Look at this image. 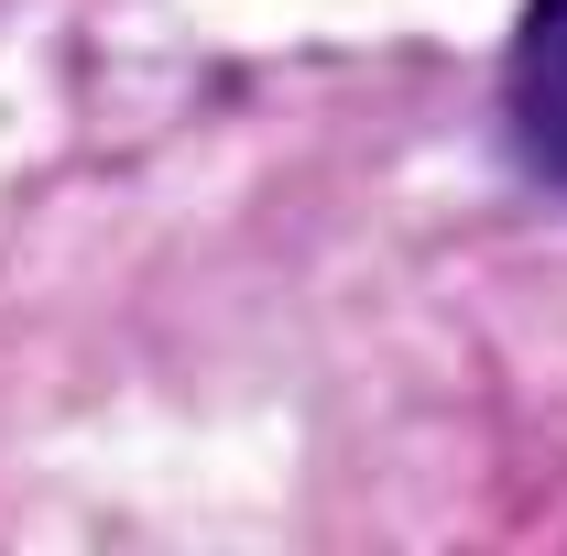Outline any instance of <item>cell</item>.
I'll use <instances>...</instances> for the list:
<instances>
[{
	"label": "cell",
	"instance_id": "1",
	"mask_svg": "<svg viewBox=\"0 0 567 556\" xmlns=\"http://www.w3.org/2000/svg\"><path fill=\"white\" fill-rule=\"evenodd\" d=\"M502 121L524 142V164H546L567 186V0H524L513 55H502Z\"/></svg>",
	"mask_w": 567,
	"mask_h": 556
}]
</instances>
